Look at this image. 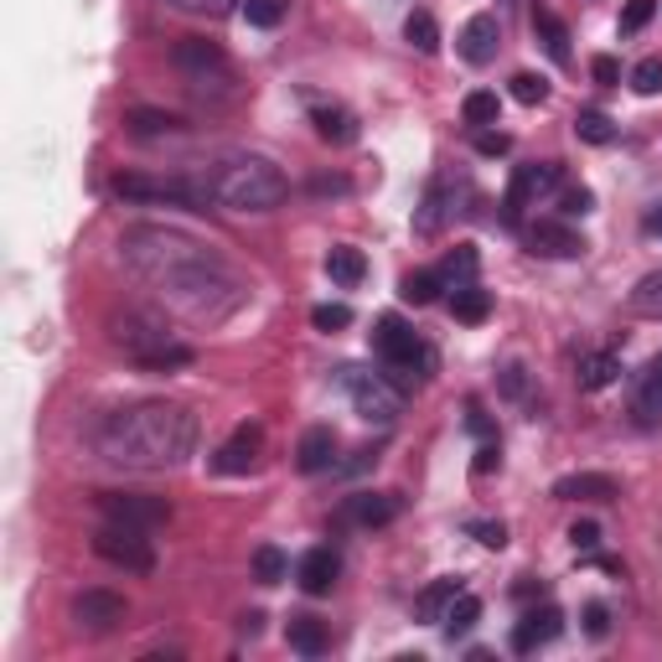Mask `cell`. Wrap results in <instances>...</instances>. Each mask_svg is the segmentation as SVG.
Returning a JSON list of instances; mask_svg holds the SVG:
<instances>
[{
  "instance_id": "4316f807",
  "label": "cell",
  "mask_w": 662,
  "mask_h": 662,
  "mask_svg": "<svg viewBox=\"0 0 662 662\" xmlns=\"http://www.w3.org/2000/svg\"><path fill=\"white\" fill-rule=\"evenodd\" d=\"M460 590H466V585H460V575L435 579L430 590H420V600H414V616H420V621H445V611L456 606Z\"/></svg>"
},
{
  "instance_id": "11a10c76",
  "label": "cell",
  "mask_w": 662,
  "mask_h": 662,
  "mask_svg": "<svg viewBox=\"0 0 662 662\" xmlns=\"http://www.w3.org/2000/svg\"><path fill=\"white\" fill-rule=\"evenodd\" d=\"M533 595H544V579L523 575V579H518V600H533Z\"/></svg>"
},
{
  "instance_id": "c3c4849f",
  "label": "cell",
  "mask_w": 662,
  "mask_h": 662,
  "mask_svg": "<svg viewBox=\"0 0 662 662\" xmlns=\"http://www.w3.org/2000/svg\"><path fill=\"white\" fill-rule=\"evenodd\" d=\"M569 544H575L579 554H595V549H600V523H590V518L575 523V528H569Z\"/></svg>"
},
{
  "instance_id": "9a60e30c",
  "label": "cell",
  "mask_w": 662,
  "mask_h": 662,
  "mask_svg": "<svg viewBox=\"0 0 662 662\" xmlns=\"http://www.w3.org/2000/svg\"><path fill=\"white\" fill-rule=\"evenodd\" d=\"M560 161H528V166L512 171V187H508V218H518L528 203H539L544 192L560 187Z\"/></svg>"
},
{
  "instance_id": "ffe728a7",
  "label": "cell",
  "mask_w": 662,
  "mask_h": 662,
  "mask_svg": "<svg viewBox=\"0 0 662 662\" xmlns=\"http://www.w3.org/2000/svg\"><path fill=\"white\" fill-rule=\"evenodd\" d=\"M295 466L306 476H322V471H337V430L332 425H311L295 445Z\"/></svg>"
},
{
  "instance_id": "f907efd6",
  "label": "cell",
  "mask_w": 662,
  "mask_h": 662,
  "mask_svg": "<svg viewBox=\"0 0 662 662\" xmlns=\"http://www.w3.org/2000/svg\"><path fill=\"white\" fill-rule=\"evenodd\" d=\"M590 73H595V84H606V88L621 84V63H616V57H606V52L590 63Z\"/></svg>"
},
{
  "instance_id": "7bdbcfd3",
  "label": "cell",
  "mask_w": 662,
  "mask_h": 662,
  "mask_svg": "<svg viewBox=\"0 0 662 662\" xmlns=\"http://www.w3.org/2000/svg\"><path fill=\"white\" fill-rule=\"evenodd\" d=\"M652 11H658V0H627V11H621V36L642 32L647 21H652Z\"/></svg>"
},
{
  "instance_id": "6f0895ef",
  "label": "cell",
  "mask_w": 662,
  "mask_h": 662,
  "mask_svg": "<svg viewBox=\"0 0 662 662\" xmlns=\"http://www.w3.org/2000/svg\"><path fill=\"white\" fill-rule=\"evenodd\" d=\"M311 192H347V182H341V176H316Z\"/></svg>"
},
{
  "instance_id": "d590c367",
  "label": "cell",
  "mask_w": 662,
  "mask_h": 662,
  "mask_svg": "<svg viewBox=\"0 0 662 662\" xmlns=\"http://www.w3.org/2000/svg\"><path fill=\"white\" fill-rule=\"evenodd\" d=\"M476 621H481V600H476V595H466L460 590L456 595V606H451V611H445V637H451V642H456V637H466V631L476 627Z\"/></svg>"
},
{
  "instance_id": "44dd1931",
  "label": "cell",
  "mask_w": 662,
  "mask_h": 662,
  "mask_svg": "<svg viewBox=\"0 0 662 662\" xmlns=\"http://www.w3.org/2000/svg\"><path fill=\"white\" fill-rule=\"evenodd\" d=\"M306 104H311V124H316V135L332 140V145H352V140H357L352 109H341V104H326V99H306Z\"/></svg>"
},
{
  "instance_id": "4fadbf2b",
  "label": "cell",
  "mask_w": 662,
  "mask_h": 662,
  "mask_svg": "<svg viewBox=\"0 0 662 662\" xmlns=\"http://www.w3.org/2000/svg\"><path fill=\"white\" fill-rule=\"evenodd\" d=\"M399 512H404V497L399 492H352V497H341L337 523L341 528H383V523H393Z\"/></svg>"
},
{
  "instance_id": "30bf717a",
  "label": "cell",
  "mask_w": 662,
  "mask_h": 662,
  "mask_svg": "<svg viewBox=\"0 0 662 662\" xmlns=\"http://www.w3.org/2000/svg\"><path fill=\"white\" fill-rule=\"evenodd\" d=\"M94 554L115 569H130V575H151L155 569V549L145 539V528H124V523H104L94 528Z\"/></svg>"
},
{
  "instance_id": "ac0fdd59",
  "label": "cell",
  "mask_w": 662,
  "mask_h": 662,
  "mask_svg": "<svg viewBox=\"0 0 662 662\" xmlns=\"http://www.w3.org/2000/svg\"><path fill=\"white\" fill-rule=\"evenodd\" d=\"M497 42H502V26H497V17H487V11H476V17L460 26V36H456L460 57H466L471 68H487V63H492Z\"/></svg>"
},
{
  "instance_id": "816d5d0a",
  "label": "cell",
  "mask_w": 662,
  "mask_h": 662,
  "mask_svg": "<svg viewBox=\"0 0 662 662\" xmlns=\"http://www.w3.org/2000/svg\"><path fill=\"white\" fill-rule=\"evenodd\" d=\"M497 466H502V451H497V441H487L481 451H476L471 471H476V476H487V471H497Z\"/></svg>"
},
{
  "instance_id": "603a6c76",
  "label": "cell",
  "mask_w": 662,
  "mask_h": 662,
  "mask_svg": "<svg viewBox=\"0 0 662 662\" xmlns=\"http://www.w3.org/2000/svg\"><path fill=\"white\" fill-rule=\"evenodd\" d=\"M533 36H539V47L554 57V68H569V63H575V52H569V26H564L549 6H533Z\"/></svg>"
},
{
  "instance_id": "e575fe53",
  "label": "cell",
  "mask_w": 662,
  "mask_h": 662,
  "mask_svg": "<svg viewBox=\"0 0 662 662\" xmlns=\"http://www.w3.org/2000/svg\"><path fill=\"white\" fill-rule=\"evenodd\" d=\"M404 36H409V47L425 52V57H435V52H441V26H435V17H430V11H409Z\"/></svg>"
},
{
  "instance_id": "8992f818",
  "label": "cell",
  "mask_w": 662,
  "mask_h": 662,
  "mask_svg": "<svg viewBox=\"0 0 662 662\" xmlns=\"http://www.w3.org/2000/svg\"><path fill=\"white\" fill-rule=\"evenodd\" d=\"M373 352L389 362V373H399L393 383H399L404 393L414 389V378H430V368H435V352H430L425 341L414 337V326H409L404 316H378Z\"/></svg>"
},
{
  "instance_id": "5bb4252c",
  "label": "cell",
  "mask_w": 662,
  "mask_h": 662,
  "mask_svg": "<svg viewBox=\"0 0 662 662\" xmlns=\"http://www.w3.org/2000/svg\"><path fill=\"white\" fill-rule=\"evenodd\" d=\"M523 243L533 249V254H544V259H579L585 249H590V243H585V234H575V228H569V223H560V218L528 223Z\"/></svg>"
},
{
  "instance_id": "3957f363",
  "label": "cell",
  "mask_w": 662,
  "mask_h": 662,
  "mask_svg": "<svg viewBox=\"0 0 662 662\" xmlns=\"http://www.w3.org/2000/svg\"><path fill=\"white\" fill-rule=\"evenodd\" d=\"M197 176H203L213 207H228V213H270V207H280L290 197L285 171L274 166L270 155H249V151L223 155V161L203 166Z\"/></svg>"
},
{
  "instance_id": "74e56055",
  "label": "cell",
  "mask_w": 662,
  "mask_h": 662,
  "mask_svg": "<svg viewBox=\"0 0 662 662\" xmlns=\"http://www.w3.org/2000/svg\"><path fill=\"white\" fill-rule=\"evenodd\" d=\"M285 11H290V0H243V21L259 26V32H274L285 21Z\"/></svg>"
},
{
  "instance_id": "681fc988",
  "label": "cell",
  "mask_w": 662,
  "mask_h": 662,
  "mask_svg": "<svg viewBox=\"0 0 662 662\" xmlns=\"http://www.w3.org/2000/svg\"><path fill=\"white\" fill-rule=\"evenodd\" d=\"M585 631H590V637H606V631H611V611H606L600 600L585 606Z\"/></svg>"
},
{
  "instance_id": "bcb514c9",
  "label": "cell",
  "mask_w": 662,
  "mask_h": 662,
  "mask_svg": "<svg viewBox=\"0 0 662 662\" xmlns=\"http://www.w3.org/2000/svg\"><path fill=\"white\" fill-rule=\"evenodd\" d=\"M466 528H471V539H476L481 549H502V544H508V528H502V523H487V518H476V523H466Z\"/></svg>"
},
{
  "instance_id": "2e32d148",
  "label": "cell",
  "mask_w": 662,
  "mask_h": 662,
  "mask_svg": "<svg viewBox=\"0 0 662 662\" xmlns=\"http://www.w3.org/2000/svg\"><path fill=\"white\" fill-rule=\"evenodd\" d=\"M259 456H264V430L259 425H238L228 441L218 445V456H213V471L223 476H249L259 466Z\"/></svg>"
},
{
  "instance_id": "d6a6232c",
  "label": "cell",
  "mask_w": 662,
  "mask_h": 662,
  "mask_svg": "<svg viewBox=\"0 0 662 662\" xmlns=\"http://www.w3.org/2000/svg\"><path fill=\"white\" fill-rule=\"evenodd\" d=\"M441 290H445L441 270H414V274H404V280H399V295H404V306H430Z\"/></svg>"
},
{
  "instance_id": "f1b7e54d",
  "label": "cell",
  "mask_w": 662,
  "mask_h": 662,
  "mask_svg": "<svg viewBox=\"0 0 662 662\" xmlns=\"http://www.w3.org/2000/svg\"><path fill=\"white\" fill-rule=\"evenodd\" d=\"M451 316H456L460 326H481L487 316H492V295L481 285H460L451 290Z\"/></svg>"
},
{
  "instance_id": "8d00e7d4",
  "label": "cell",
  "mask_w": 662,
  "mask_h": 662,
  "mask_svg": "<svg viewBox=\"0 0 662 662\" xmlns=\"http://www.w3.org/2000/svg\"><path fill=\"white\" fill-rule=\"evenodd\" d=\"M575 135L585 140V145H611L616 124H611V115H600V109H579V115H575Z\"/></svg>"
},
{
  "instance_id": "680465c9",
  "label": "cell",
  "mask_w": 662,
  "mask_h": 662,
  "mask_svg": "<svg viewBox=\"0 0 662 662\" xmlns=\"http://www.w3.org/2000/svg\"><path fill=\"white\" fill-rule=\"evenodd\" d=\"M647 234H652V238H662V203L652 207V213H647Z\"/></svg>"
},
{
  "instance_id": "4dcf8cb0",
  "label": "cell",
  "mask_w": 662,
  "mask_h": 662,
  "mask_svg": "<svg viewBox=\"0 0 662 662\" xmlns=\"http://www.w3.org/2000/svg\"><path fill=\"white\" fill-rule=\"evenodd\" d=\"M326 274L337 280V285H362V274H368V259H362V249H352V243H337L332 254H326Z\"/></svg>"
},
{
  "instance_id": "52a82bcc",
  "label": "cell",
  "mask_w": 662,
  "mask_h": 662,
  "mask_svg": "<svg viewBox=\"0 0 662 662\" xmlns=\"http://www.w3.org/2000/svg\"><path fill=\"white\" fill-rule=\"evenodd\" d=\"M115 197H124V203H171L192 207V213L213 207L197 171H182V176H140V171H130V176H115Z\"/></svg>"
},
{
  "instance_id": "d4e9b609",
  "label": "cell",
  "mask_w": 662,
  "mask_h": 662,
  "mask_svg": "<svg viewBox=\"0 0 662 662\" xmlns=\"http://www.w3.org/2000/svg\"><path fill=\"white\" fill-rule=\"evenodd\" d=\"M285 642L295 647L301 658H322L332 637H326L322 616H306V611H301V616H290V621H285Z\"/></svg>"
},
{
  "instance_id": "d6986e66",
  "label": "cell",
  "mask_w": 662,
  "mask_h": 662,
  "mask_svg": "<svg viewBox=\"0 0 662 662\" xmlns=\"http://www.w3.org/2000/svg\"><path fill=\"white\" fill-rule=\"evenodd\" d=\"M621 497V481L606 471H575L554 481V502H611Z\"/></svg>"
},
{
  "instance_id": "cb8c5ba5",
  "label": "cell",
  "mask_w": 662,
  "mask_h": 662,
  "mask_svg": "<svg viewBox=\"0 0 662 662\" xmlns=\"http://www.w3.org/2000/svg\"><path fill=\"white\" fill-rule=\"evenodd\" d=\"M124 130L135 140H166V135H182L187 124L176 115H166V109H130V115H124Z\"/></svg>"
},
{
  "instance_id": "ba28073f",
  "label": "cell",
  "mask_w": 662,
  "mask_h": 662,
  "mask_svg": "<svg viewBox=\"0 0 662 662\" xmlns=\"http://www.w3.org/2000/svg\"><path fill=\"white\" fill-rule=\"evenodd\" d=\"M337 383L347 389V399H352V409L368 420V425H393L399 420V409H404V389L399 383H389L383 373H373V368H337Z\"/></svg>"
},
{
  "instance_id": "f546056e",
  "label": "cell",
  "mask_w": 662,
  "mask_h": 662,
  "mask_svg": "<svg viewBox=\"0 0 662 662\" xmlns=\"http://www.w3.org/2000/svg\"><path fill=\"white\" fill-rule=\"evenodd\" d=\"M476 270H481V254H476L471 243H456V249H451V254L441 259V280H445V290L476 285Z\"/></svg>"
},
{
  "instance_id": "83f0119b",
  "label": "cell",
  "mask_w": 662,
  "mask_h": 662,
  "mask_svg": "<svg viewBox=\"0 0 662 662\" xmlns=\"http://www.w3.org/2000/svg\"><path fill=\"white\" fill-rule=\"evenodd\" d=\"M637 420L642 425H658L662 420V352L647 362V373L637 378Z\"/></svg>"
},
{
  "instance_id": "9c48e42d",
  "label": "cell",
  "mask_w": 662,
  "mask_h": 662,
  "mask_svg": "<svg viewBox=\"0 0 662 662\" xmlns=\"http://www.w3.org/2000/svg\"><path fill=\"white\" fill-rule=\"evenodd\" d=\"M466 197H471V182H466L456 166L435 171V182H430L425 197H420V207H414V234H420V238H435L445 223L460 213V203H466Z\"/></svg>"
},
{
  "instance_id": "277c9868",
  "label": "cell",
  "mask_w": 662,
  "mask_h": 662,
  "mask_svg": "<svg viewBox=\"0 0 662 662\" xmlns=\"http://www.w3.org/2000/svg\"><path fill=\"white\" fill-rule=\"evenodd\" d=\"M109 337L124 347V357H130V362L151 368V373L187 368L192 357H197L187 341H176V332H171L161 316H151V311H124V316H115V322H109Z\"/></svg>"
},
{
  "instance_id": "ee69618b",
  "label": "cell",
  "mask_w": 662,
  "mask_h": 662,
  "mask_svg": "<svg viewBox=\"0 0 662 662\" xmlns=\"http://www.w3.org/2000/svg\"><path fill=\"white\" fill-rule=\"evenodd\" d=\"M471 145H476V155H508L512 151V135H502V130H492V124H487V130H476V135H471Z\"/></svg>"
},
{
  "instance_id": "f35d334b",
  "label": "cell",
  "mask_w": 662,
  "mask_h": 662,
  "mask_svg": "<svg viewBox=\"0 0 662 662\" xmlns=\"http://www.w3.org/2000/svg\"><path fill=\"white\" fill-rule=\"evenodd\" d=\"M254 579L259 585H280V579H285V554H280L274 544L254 549Z\"/></svg>"
},
{
  "instance_id": "8fae6325",
  "label": "cell",
  "mask_w": 662,
  "mask_h": 662,
  "mask_svg": "<svg viewBox=\"0 0 662 662\" xmlns=\"http://www.w3.org/2000/svg\"><path fill=\"white\" fill-rule=\"evenodd\" d=\"M104 523H124V528H161L171 523V502L166 497H145V492H99Z\"/></svg>"
},
{
  "instance_id": "e0dca14e",
  "label": "cell",
  "mask_w": 662,
  "mask_h": 662,
  "mask_svg": "<svg viewBox=\"0 0 662 662\" xmlns=\"http://www.w3.org/2000/svg\"><path fill=\"white\" fill-rule=\"evenodd\" d=\"M564 631V611L560 606H533L523 611V621L512 627V652H539Z\"/></svg>"
},
{
  "instance_id": "b9f144b4",
  "label": "cell",
  "mask_w": 662,
  "mask_h": 662,
  "mask_svg": "<svg viewBox=\"0 0 662 662\" xmlns=\"http://www.w3.org/2000/svg\"><path fill=\"white\" fill-rule=\"evenodd\" d=\"M311 326H316V332H347V326H352V311L347 306H316L311 311Z\"/></svg>"
},
{
  "instance_id": "7c38bea8",
  "label": "cell",
  "mask_w": 662,
  "mask_h": 662,
  "mask_svg": "<svg viewBox=\"0 0 662 662\" xmlns=\"http://www.w3.org/2000/svg\"><path fill=\"white\" fill-rule=\"evenodd\" d=\"M73 621H78V631H88V637H109V631H119L130 621V600L115 590H84L73 600Z\"/></svg>"
},
{
  "instance_id": "db71d44e",
  "label": "cell",
  "mask_w": 662,
  "mask_h": 662,
  "mask_svg": "<svg viewBox=\"0 0 662 662\" xmlns=\"http://www.w3.org/2000/svg\"><path fill=\"white\" fill-rule=\"evenodd\" d=\"M466 430H471V435H481V441H492V425H487V414H481V409H471V414H466Z\"/></svg>"
},
{
  "instance_id": "60d3db41",
  "label": "cell",
  "mask_w": 662,
  "mask_h": 662,
  "mask_svg": "<svg viewBox=\"0 0 662 662\" xmlns=\"http://www.w3.org/2000/svg\"><path fill=\"white\" fill-rule=\"evenodd\" d=\"M512 99H518V104H544L549 84L539 78V73H518V78H512Z\"/></svg>"
},
{
  "instance_id": "1f68e13d",
  "label": "cell",
  "mask_w": 662,
  "mask_h": 662,
  "mask_svg": "<svg viewBox=\"0 0 662 662\" xmlns=\"http://www.w3.org/2000/svg\"><path fill=\"white\" fill-rule=\"evenodd\" d=\"M627 306H631V316H642V322H662V270L637 280V290L627 295Z\"/></svg>"
},
{
  "instance_id": "7dc6e473",
  "label": "cell",
  "mask_w": 662,
  "mask_h": 662,
  "mask_svg": "<svg viewBox=\"0 0 662 662\" xmlns=\"http://www.w3.org/2000/svg\"><path fill=\"white\" fill-rule=\"evenodd\" d=\"M171 11H187V17H223L234 0H166Z\"/></svg>"
},
{
  "instance_id": "484cf974",
  "label": "cell",
  "mask_w": 662,
  "mask_h": 662,
  "mask_svg": "<svg viewBox=\"0 0 662 662\" xmlns=\"http://www.w3.org/2000/svg\"><path fill=\"white\" fill-rule=\"evenodd\" d=\"M575 378H579V389H585V393L611 389L616 378H621V357H616V352H585V357H579V368H575Z\"/></svg>"
},
{
  "instance_id": "9f6ffc18",
  "label": "cell",
  "mask_w": 662,
  "mask_h": 662,
  "mask_svg": "<svg viewBox=\"0 0 662 662\" xmlns=\"http://www.w3.org/2000/svg\"><path fill=\"white\" fill-rule=\"evenodd\" d=\"M238 631H243V637H259V631H264V616H259V611H249V616H243V621H238Z\"/></svg>"
},
{
  "instance_id": "7a4b0ae2",
  "label": "cell",
  "mask_w": 662,
  "mask_h": 662,
  "mask_svg": "<svg viewBox=\"0 0 662 662\" xmlns=\"http://www.w3.org/2000/svg\"><path fill=\"white\" fill-rule=\"evenodd\" d=\"M94 451L119 471H176L197 451V414L171 399L115 409L94 430Z\"/></svg>"
},
{
  "instance_id": "836d02e7",
  "label": "cell",
  "mask_w": 662,
  "mask_h": 662,
  "mask_svg": "<svg viewBox=\"0 0 662 662\" xmlns=\"http://www.w3.org/2000/svg\"><path fill=\"white\" fill-rule=\"evenodd\" d=\"M460 119H466L471 130H487V124L502 119V104H497L492 88H476V94H466V104H460Z\"/></svg>"
},
{
  "instance_id": "f5cc1de1",
  "label": "cell",
  "mask_w": 662,
  "mask_h": 662,
  "mask_svg": "<svg viewBox=\"0 0 662 662\" xmlns=\"http://www.w3.org/2000/svg\"><path fill=\"white\" fill-rule=\"evenodd\" d=\"M502 393H508V399H523V393H528V373L518 368V362L502 368Z\"/></svg>"
},
{
  "instance_id": "f6af8a7d",
  "label": "cell",
  "mask_w": 662,
  "mask_h": 662,
  "mask_svg": "<svg viewBox=\"0 0 662 662\" xmlns=\"http://www.w3.org/2000/svg\"><path fill=\"white\" fill-rule=\"evenodd\" d=\"M560 213L564 218H585V213H595V192L590 187H569L560 197Z\"/></svg>"
},
{
  "instance_id": "7402d4cb",
  "label": "cell",
  "mask_w": 662,
  "mask_h": 662,
  "mask_svg": "<svg viewBox=\"0 0 662 662\" xmlns=\"http://www.w3.org/2000/svg\"><path fill=\"white\" fill-rule=\"evenodd\" d=\"M337 575H341L337 549H311L306 560L295 564V579H301V590L306 595H326L332 585H337Z\"/></svg>"
},
{
  "instance_id": "ab89813d",
  "label": "cell",
  "mask_w": 662,
  "mask_h": 662,
  "mask_svg": "<svg viewBox=\"0 0 662 662\" xmlns=\"http://www.w3.org/2000/svg\"><path fill=\"white\" fill-rule=\"evenodd\" d=\"M631 88H637L642 99L662 94V57H647V63H637V73H631Z\"/></svg>"
},
{
  "instance_id": "6da1fadb",
  "label": "cell",
  "mask_w": 662,
  "mask_h": 662,
  "mask_svg": "<svg viewBox=\"0 0 662 662\" xmlns=\"http://www.w3.org/2000/svg\"><path fill=\"white\" fill-rule=\"evenodd\" d=\"M119 259L161 306L197 326L228 322L249 301V285L238 280L234 264L218 249H207L203 238L182 234V228L140 223V228H130L119 238Z\"/></svg>"
},
{
  "instance_id": "5b68a950",
  "label": "cell",
  "mask_w": 662,
  "mask_h": 662,
  "mask_svg": "<svg viewBox=\"0 0 662 662\" xmlns=\"http://www.w3.org/2000/svg\"><path fill=\"white\" fill-rule=\"evenodd\" d=\"M171 63H176V73L187 78V88L197 99H207V104L243 99L238 68L228 63V52H223L218 42H207V36H182V42L171 47Z\"/></svg>"
}]
</instances>
